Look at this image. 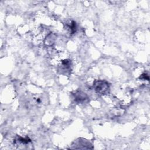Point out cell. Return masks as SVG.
<instances>
[{"label": "cell", "instance_id": "obj_1", "mask_svg": "<svg viewBox=\"0 0 150 150\" xmlns=\"http://www.w3.org/2000/svg\"><path fill=\"white\" fill-rule=\"evenodd\" d=\"M95 90L100 94H105L109 90L108 84L104 81H98L95 84Z\"/></svg>", "mask_w": 150, "mask_h": 150}, {"label": "cell", "instance_id": "obj_2", "mask_svg": "<svg viewBox=\"0 0 150 150\" xmlns=\"http://www.w3.org/2000/svg\"><path fill=\"white\" fill-rule=\"evenodd\" d=\"M85 94V93H84ZM84 93H82L81 92H79L78 93H76V97H75V99L77 101L79 102H82L84 101V100L86 99V96Z\"/></svg>", "mask_w": 150, "mask_h": 150}]
</instances>
